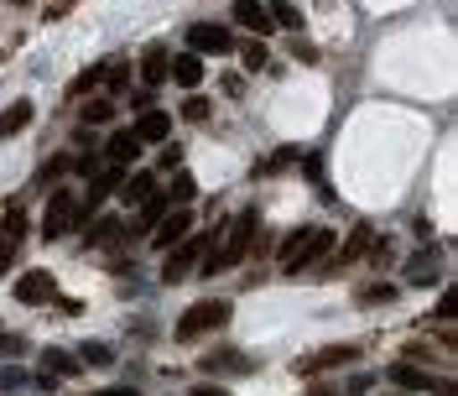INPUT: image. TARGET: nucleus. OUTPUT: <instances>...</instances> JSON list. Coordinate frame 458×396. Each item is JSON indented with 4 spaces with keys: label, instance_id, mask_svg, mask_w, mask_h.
<instances>
[{
    "label": "nucleus",
    "instance_id": "nucleus-1",
    "mask_svg": "<svg viewBox=\"0 0 458 396\" xmlns=\"http://www.w3.org/2000/svg\"><path fill=\"white\" fill-rule=\"evenodd\" d=\"M229 313H235V308H229V298H198V303L178 318V329H172V334H178V344H193V339L224 329V324H229Z\"/></svg>",
    "mask_w": 458,
    "mask_h": 396
},
{
    "label": "nucleus",
    "instance_id": "nucleus-2",
    "mask_svg": "<svg viewBox=\"0 0 458 396\" xmlns=\"http://www.w3.org/2000/svg\"><path fill=\"white\" fill-rule=\"evenodd\" d=\"M204 250H214V235H209V230H198V235L178 240L172 250H167V261H162V282H167V287H178L183 276H193V272H198V261H204Z\"/></svg>",
    "mask_w": 458,
    "mask_h": 396
},
{
    "label": "nucleus",
    "instance_id": "nucleus-3",
    "mask_svg": "<svg viewBox=\"0 0 458 396\" xmlns=\"http://www.w3.org/2000/svg\"><path fill=\"white\" fill-rule=\"evenodd\" d=\"M79 219H89V214L79 209V193H73V188H58V193L47 198V214H42V240L58 245L62 235L79 230Z\"/></svg>",
    "mask_w": 458,
    "mask_h": 396
},
{
    "label": "nucleus",
    "instance_id": "nucleus-4",
    "mask_svg": "<svg viewBox=\"0 0 458 396\" xmlns=\"http://www.w3.org/2000/svg\"><path fill=\"white\" fill-rule=\"evenodd\" d=\"M255 230H261V209H240L235 219H229V240L219 245V261H224V272H235L245 256H250Z\"/></svg>",
    "mask_w": 458,
    "mask_h": 396
},
{
    "label": "nucleus",
    "instance_id": "nucleus-5",
    "mask_svg": "<svg viewBox=\"0 0 458 396\" xmlns=\"http://www.w3.org/2000/svg\"><path fill=\"white\" fill-rule=\"evenodd\" d=\"M329 250H334V230L312 224V230H307V240L297 245V250H292L287 261H281V276H312V266H318V261H323Z\"/></svg>",
    "mask_w": 458,
    "mask_h": 396
},
{
    "label": "nucleus",
    "instance_id": "nucleus-6",
    "mask_svg": "<svg viewBox=\"0 0 458 396\" xmlns=\"http://www.w3.org/2000/svg\"><path fill=\"white\" fill-rule=\"evenodd\" d=\"M240 42H235V31L219 27V21H193L187 27V53H198V58H229Z\"/></svg>",
    "mask_w": 458,
    "mask_h": 396
},
{
    "label": "nucleus",
    "instance_id": "nucleus-7",
    "mask_svg": "<svg viewBox=\"0 0 458 396\" xmlns=\"http://www.w3.org/2000/svg\"><path fill=\"white\" fill-rule=\"evenodd\" d=\"M360 360V344H329L318 355H303L297 360V375H323V370H338V366H354Z\"/></svg>",
    "mask_w": 458,
    "mask_h": 396
},
{
    "label": "nucleus",
    "instance_id": "nucleus-8",
    "mask_svg": "<svg viewBox=\"0 0 458 396\" xmlns=\"http://www.w3.org/2000/svg\"><path fill=\"white\" fill-rule=\"evenodd\" d=\"M193 224H198V219H193V209H167L162 219H156L152 245H156V250H172L178 240H187V235H193Z\"/></svg>",
    "mask_w": 458,
    "mask_h": 396
},
{
    "label": "nucleus",
    "instance_id": "nucleus-9",
    "mask_svg": "<svg viewBox=\"0 0 458 396\" xmlns=\"http://www.w3.org/2000/svg\"><path fill=\"white\" fill-rule=\"evenodd\" d=\"M16 303H27V308H42V303H53L58 298V282H53V272H27V276H16Z\"/></svg>",
    "mask_w": 458,
    "mask_h": 396
},
{
    "label": "nucleus",
    "instance_id": "nucleus-10",
    "mask_svg": "<svg viewBox=\"0 0 458 396\" xmlns=\"http://www.w3.org/2000/svg\"><path fill=\"white\" fill-rule=\"evenodd\" d=\"M130 131H136V141H141V147H167V136H172V115H167V110H141V121L130 125Z\"/></svg>",
    "mask_w": 458,
    "mask_h": 396
},
{
    "label": "nucleus",
    "instance_id": "nucleus-11",
    "mask_svg": "<svg viewBox=\"0 0 458 396\" xmlns=\"http://www.w3.org/2000/svg\"><path fill=\"white\" fill-rule=\"evenodd\" d=\"M198 366L209 370V375H250V360H245V350H235V344H219V350H209Z\"/></svg>",
    "mask_w": 458,
    "mask_h": 396
},
{
    "label": "nucleus",
    "instance_id": "nucleus-12",
    "mask_svg": "<svg viewBox=\"0 0 458 396\" xmlns=\"http://www.w3.org/2000/svg\"><path fill=\"white\" fill-rule=\"evenodd\" d=\"M115 193H121L125 204H146V198L156 193V178L146 173V167H125V178H121V188H115Z\"/></svg>",
    "mask_w": 458,
    "mask_h": 396
},
{
    "label": "nucleus",
    "instance_id": "nucleus-13",
    "mask_svg": "<svg viewBox=\"0 0 458 396\" xmlns=\"http://www.w3.org/2000/svg\"><path fill=\"white\" fill-rule=\"evenodd\" d=\"M31 121H37V105H31V99H16V105H5V110H0V141L21 136Z\"/></svg>",
    "mask_w": 458,
    "mask_h": 396
},
{
    "label": "nucleus",
    "instance_id": "nucleus-14",
    "mask_svg": "<svg viewBox=\"0 0 458 396\" xmlns=\"http://www.w3.org/2000/svg\"><path fill=\"white\" fill-rule=\"evenodd\" d=\"M104 156H110V167H136V156H141L136 131H115V136H110V147H104Z\"/></svg>",
    "mask_w": 458,
    "mask_h": 396
},
{
    "label": "nucleus",
    "instance_id": "nucleus-15",
    "mask_svg": "<svg viewBox=\"0 0 458 396\" xmlns=\"http://www.w3.org/2000/svg\"><path fill=\"white\" fill-rule=\"evenodd\" d=\"M162 193H167V204H172V209H193V198H198V178H193L187 167H178V173H172V183L162 188Z\"/></svg>",
    "mask_w": 458,
    "mask_h": 396
},
{
    "label": "nucleus",
    "instance_id": "nucleus-16",
    "mask_svg": "<svg viewBox=\"0 0 458 396\" xmlns=\"http://www.w3.org/2000/svg\"><path fill=\"white\" fill-rule=\"evenodd\" d=\"M406 282H412V287H432V282H443V261H437V250H422V256H412V266H406Z\"/></svg>",
    "mask_w": 458,
    "mask_h": 396
},
{
    "label": "nucleus",
    "instance_id": "nucleus-17",
    "mask_svg": "<svg viewBox=\"0 0 458 396\" xmlns=\"http://www.w3.org/2000/svg\"><path fill=\"white\" fill-rule=\"evenodd\" d=\"M167 63H172L167 73H172V79H178V84H183L187 94L204 84V58H198V53H178V58H167Z\"/></svg>",
    "mask_w": 458,
    "mask_h": 396
},
{
    "label": "nucleus",
    "instance_id": "nucleus-18",
    "mask_svg": "<svg viewBox=\"0 0 458 396\" xmlns=\"http://www.w3.org/2000/svg\"><path fill=\"white\" fill-rule=\"evenodd\" d=\"M121 240H125V219H121V214H99V224L84 235L89 250H99V245H121Z\"/></svg>",
    "mask_w": 458,
    "mask_h": 396
},
{
    "label": "nucleus",
    "instance_id": "nucleus-19",
    "mask_svg": "<svg viewBox=\"0 0 458 396\" xmlns=\"http://www.w3.org/2000/svg\"><path fill=\"white\" fill-rule=\"evenodd\" d=\"M68 173H73V156H68V152H58V156H47V162H42V167H37V173H31V188H37V193H42V188L62 183V178H68Z\"/></svg>",
    "mask_w": 458,
    "mask_h": 396
},
{
    "label": "nucleus",
    "instance_id": "nucleus-20",
    "mask_svg": "<svg viewBox=\"0 0 458 396\" xmlns=\"http://www.w3.org/2000/svg\"><path fill=\"white\" fill-rule=\"evenodd\" d=\"M162 79H167V47L152 42V47L141 53V89H156Z\"/></svg>",
    "mask_w": 458,
    "mask_h": 396
},
{
    "label": "nucleus",
    "instance_id": "nucleus-21",
    "mask_svg": "<svg viewBox=\"0 0 458 396\" xmlns=\"http://www.w3.org/2000/svg\"><path fill=\"white\" fill-rule=\"evenodd\" d=\"M391 386H401V392H432V370L396 360V366H391Z\"/></svg>",
    "mask_w": 458,
    "mask_h": 396
},
{
    "label": "nucleus",
    "instance_id": "nucleus-22",
    "mask_svg": "<svg viewBox=\"0 0 458 396\" xmlns=\"http://www.w3.org/2000/svg\"><path fill=\"white\" fill-rule=\"evenodd\" d=\"M79 366L84 370H110L115 366V344H104V339H84V344H79Z\"/></svg>",
    "mask_w": 458,
    "mask_h": 396
},
{
    "label": "nucleus",
    "instance_id": "nucleus-23",
    "mask_svg": "<svg viewBox=\"0 0 458 396\" xmlns=\"http://www.w3.org/2000/svg\"><path fill=\"white\" fill-rule=\"evenodd\" d=\"M21 240H27V214L5 209L0 214V250H21Z\"/></svg>",
    "mask_w": 458,
    "mask_h": 396
},
{
    "label": "nucleus",
    "instance_id": "nucleus-24",
    "mask_svg": "<svg viewBox=\"0 0 458 396\" xmlns=\"http://www.w3.org/2000/svg\"><path fill=\"white\" fill-rule=\"evenodd\" d=\"M370 240H375V230H370V224H354V230H349V240L338 245V266H354V261L370 250Z\"/></svg>",
    "mask_w": 458,
    "mask_h": 396
},
{
    "label": "nucleus",
    "instance_id": "nucleus-25",
    "mask_svg": "<svg viewBox=\"0 0 458 396\" xmlns=\"http://www.w3.org/2000/svg\"><path fill=\"white\" fill-rule=\"evenodd\" d=\"M235 21H240L245 31H271V21H266V0H235Z\"/></svg>",
    "mask_w": 458,
    "mask_h": 396
},
{
    "label": "nucleus",
    "instance_id": "nucleus-26",
    "mask_svg": "<svg viewBox=\"0 0 458 396\" xmlns=\"http://www.w3.org/2000/svg\"><path fill=\"white\" fill-rule=\"evenodd\" d=\"M99 84H104V63H89L84 73H73V79H68V99H84V94H94Z\"/></svg>",
    "mask_w": 458,
    "mask_h": 396
},
{
    "label": "nucleus",
    "instance_id": "nucleus-27",
    "mask_svg": "<svg viewBox=\"0 0 458 396\" xmlns=\"http://www.w3.org/2000/svg\"><path fill=\"white\" fill-rule=\"evenodd\" d=\"M79 121L84 125H110L115 121V99H110V94H89V105L79 110Z\"/></svg>",
    "mask_w": 458,
    "mask_h": 396
},
{
    "label": "nucleus",
    "instance_id": "nucleus-28",
    "mask_svg": "<svg viewBox=\"0 0 458 396\" xmlns=\"http://www.w3.org/2000/svg\"><path fill=\"white\" fill-rule=\"evenodd\" d=\"M266 21H271V27H287V31H303V11H297L292 0H271V5H266Z\"/></svg>",
    "mask_w": 458,
    "mask_h": 396
},
{
    "label": "nucleus",
    "instance_id": "nucleus-29",
    "mask_svg": "<svg viewBox=\"0 0 458 396\" xmlns=\"http://www.w3.org/2000/svg\"><path fill=\"white\" fill-rule=\"evenodd\" d=\"M42 370H47V375H58V381H68V375H79L84 366H79L68 350H47V355H42Z\"/></svg>",
    "mask_w": 458,
    "mask_h": 396
},
{
    "label": "nucleus",
    "instance_id": "nucleus-30",
    "mask_svg": "<svg viewBox=\"0 0 458 396\" xmlns=\"http://www.w3.org/2000/svg\"><path fill=\"white\" fill-rule=\"evenodd\" d=\"M104 89H110V94L130 89V63H125V58H110V63H104Z\"/></svg>",
    "mask_w": 458,
    "mask_h": 396
},
{
    "label": "nucleus",
    "instance_id": "nucleus-31",
    "mask_svg": "<svg viewBox=\"0 0 458 396\" xmlns=\"http://www.w3.org/2000/svg\"><path fill=\"white\" fill-rule=\"evenodd\" d=\"M360 303H365V308L396 303V282H370V287H360Z\"/></svg>",
    "mask_w": 458,
    "mask_h": 396
},
{
    "label": "nucleus",
    "instance_id": "nucleus-32",
    "mask_svg": "<svg viewBox=\"0 0 458 396\" xmlns=\"http://www.w3.org/2000/svg\"><path fill=\"white\" fill-rule=\"evenodd\" d=\"M240 58H245V68H250V73H266V68H271V53H266V42H245Z\"/></svg>",
    "mask_w": 458,
    "mask_h": 396
},
{
    "label": "nucleus",
    "instance_id": "nucleus-33",
    "mask_svg": "<svg viewBox=\"0 0 458 396\" xmlns=\"http://www.w3.org/2000/svg\"><path fill=\"white\" fill-rule=\"evenodd\" d=\"M391 261H396V245L391 240H370V266H375V272H386Z\"/></svg>",
    "mask_w": 458,
    "mask_h": 396
},
{
    "label": "nucleus",
    "instance_id": "nucleus-34",
    "mask_svg": "<svg viewBox=\"0 0 458 396\" xmlns=\"http://www.w3.org/2000/svg\"><path fill=\"white\" fill-rule=\"evenodd\" d=\"M401 355H406V366H432V355H437V350H432V344H422V339H412Z\"/></svg>",
    "mask_w": 458,
    "mask_h": 396
},
{
    "label": "nucleus",
    "instance_id": "nucleus-35",
    "mask_svg": "<svg viewBox=\"0 0 458 396\" xmlns=\"http://www.w3.org/2000/svg\"><path fill=\"white\" fill-rule=\"evenodd\" d=\"M183 121H209V99H204L198 89L183 99Z\"/></svg>",
    "mask_w": 458,
    "mask_h": 396
},
{
    "label": "nucleus",
    "instance_id": "nucleus-36",
    "mask_svg": "<svg viewBox=\"0 0 458 396\" xmlns=\"http://www.w3.org/2000/svg\"><path fill=\"white\" fill-rule=\"evenodd\" d=\"M21 386H27V370H21V366L0 370V392H21Z\"/></svg>",
    "mask_w": 458,
    "mask_h": 396
},
{
    "label": "nucleus",
    "instance_id": "nucleus-37",
    "mask_svg": "<svg viewBox=\"0 0 458 396\" xmlns=\"http://www.w3.org/2000/svg\"><path fill=\"white\" fill-rule=\"evenodd\" d=\"M292 162H297V152H292V147H281V152H276L271 162H261L255 173H281V167H292Z\"/></svg>",
    "mask_w": 458,
    "mask_h": 396
},
{
    "label": "nucleus",
    "instance_id": "nucleus-38",
    "mask_svg": "<svg viewBox=\"0 0 458 396\" xmlns=\"http://www.w3.org/2000/svg\"><path fill=\"white\" fill-rule=\"evenodd\" d=\"M292 58L297 63H318V47H312L307 37H292Z\"/></svg>",
    "mask_w": 458,
    "mask_h": 396
},
{
    "label": "nucleus",
    "instance_id": "nucleus-39",
    "mask_svg": "<svg viewBox=\"0 0 458 396\" xmlns=\"http://www.w3.org/2000/svg\"><path fill=\"white\" fill-rule=\"evenodd\" d=\"M437 318H443V324H454V318H458V298H454V292H443V298H437Z\"/></svg>",
    "mask_w": 458,
    "mask_h": 396
},
{
    "label": "nucleus",
    "instance_id": "nucleus-40",
    "mask_svg": "<svg viewBox=\"0 0 458 396\" xmlns=\"http://www.w3.org/2000/svg\"><path fill=\"white\" fill-rule=\"evenodd\" d=\"M53 308H58L62 318H79V313H84V303H79V298H53Z\"/></svg>",
    "mask_w": 458,
    "mask_h": 396
},
{
    "label": "nucleus",
    "instance_id": "nucleus-41",
    "mask_svg": "<svg viewBox=\"0 0 458 396\" xmlns=\"http://www.w3.org/2000/svg\"><path fill=\"white\" fill-rule=\"evenodd\" d=\"M303 173H307L318 188H323V156H303Z\"/></svg>",
    "mask_w": 458,
    "mask_h": 396
},
{
    "label": "nucleus",
    "instance_id": "nucleus-42",
    "mask_svg": "<svg viewBox=\"0 0 458 396\" xmlns=\"http://www.w3.org/2000/svg\"><path fill=\"white\" fill-rule=\"evenodd\" d=\"M370 386H375V375H365V370H360V375H349V396H365Z\"/></svg>",
    "mask_w": 458,
    "mask_h": 396
},
{
    "label": "nucleus",
    "instance_id": "nucleus-43",
    "mask_svg": "<svg viewBox=\"0 0 458 396\" xmlns=\"http://www.w3.org/2000/svg\"><path fill=\"white\" fill-rule=\"evenodd\" d=\"M432 396H458L454 375H432Z\"/></svg>",
    "mask_w": 458,
    "mask_h": 396
},
{
    "label": "nucleus",
    "instance_id": "nucleus-44",
    "mask_svg": "<svg viewBox=\"0 0 458 396\" xmlns=\"http://www.w3.org/2000/svg\"><path fill=\"white\" fill-rule=\"evenodd\" d=\"M162 167L178 173V167H183V152H178V147H162Z\"/></svg>",
    "mask_w": 458,
    "mask_h": 396
},
{
    "label": "nucleus",
    "instance_id": "nucleus-45",
    "mask_svg": "<svg viewBox=\"0 0 458 396\" xmlns=\"http://www.w3.org/2000/svg\"><path fill=\"white\" fill-rule=\"evenodd\" d=\"M307 240V230H292V235H287V240H281V261H287V256H292V250H297V245Z\"/></svg>",
    "mask_w": 458,
    "mask_h": 396
},
{
    "label": "nucleus",
    "instance_id": "nucleus-46",
    "mask_svg": "<svg viewBox=\"0 0 458 396\" xmlns=\"http://www.w3.org/2000/svg\"><path fill=\"white\" fill-rule=\"evenodd\" d=\"M187 396H229V392H224V386H209V381H204V386H193Z\"/></svg>",
    "mask_w": 458,
    "mask_h": 396
},
{
    "label": "nucleus",
    "instance_id": "nucleus-47",
    "mask_svg": "<svg viewBox=\"0 0 458 396\" xmlns=\"http://www.w3.org/2000/svg\"><path fill=\"white\" fill-rule=\"evenodd\" d=\"M11 266H16V250H0V276L11 272Z\"/></svg>",
    "mask_w": 458,
    "mask_h": 396
},
{
    "label": "nucleus",
    "instance_id": "nucleus-48",
    "mask_svg": "<svg viewBox=\"0 0 458 396\" xmlns=\"http://www.w3.org/2000/svg\"><path fill=\"white\" fill-rule=\"evenodd\" d=\"M307 396H344V392H334V386H312Z\"/></svg>",
    "mask_w": 458,
    "mask_h": 396
},
{
    "label": "nucleus",
    "instance_id": "nucleus-49",
    "mask_svg": "<svg viewBox=\"0 0 458 396\" xmlns=\"http://www.w3.org/2000/svg\"><path fill=\"white\" fill-rule=\"evenodd\" d=\"M99 396H136V392H99Z\"/></svg>",
    "mask_w": 458,
    "mask_h": 396
},
{
    "label": "nucleus",
    "instance_id": "nucleus-50",
    "mask_svg": "<svg viewBox=\"0 0 458 396\" xmlns=\"http://www.w3.org/2000/svg\"><path fill=\"white\" fill-rule=\"evenodd\" d=\"M11 5H31V0H11Z\"/></svg>",
    "mask_w": 458,
    "mask_h": 396
},
{
    "label": "nucleus",
    "instance_id": "nucleus-51",
    "mask_svg": "<svg viewBox=\"0 0 458 396\" xmlns=\"http://www.w3.org/2000/svg\"><path fill=\"white\" fill-rule=\"evenodd\" d=\"M391 396H406V392H391Z\"/></svg>",
    "mask_w": 458,
    "mask_h": 396
}]
</instances>
